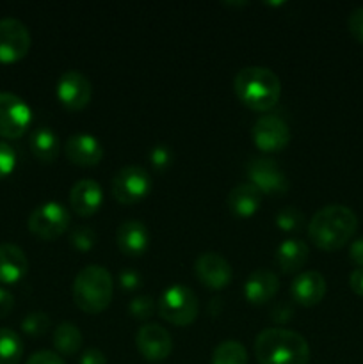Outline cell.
I'll return each mask as SVG.
<instances>
[{"instance_id": "obj_1", "label": "cell", "mask_w": 363, "mask_h": 364, "mask_svg": "<svg viewBox=\"0 0 363 364\" xmlns=\"http://www.w3.org/2000/svg\"><path fill=\"white\" fill-rule=\"evenodd\" d=\"M358 217L344 205H327L315 212L308 226V237L322 251L344 247L356 233Z\"/></svg>"}, {"instance_id": "obj_2", "label": "cell", "mask_w": 363, "mask_h": 364, "mask_svg": "<svg viewBox=\"0 0 363 364\" xmlns=\"http://www.w3.org/2000/svg\"><path fill=\"white\" fill-rule=\"evenodd\" d=\"M258 364H308V341L299 333L283 327L263 329L255 340Z\"/></svg>"}, {"instance_id": "obj_3", "label": "cell", "mask_w": 363, "mask_h": 364, "mask_svg": "<svg viewBox=\"0 0 363 364\" xmlns=\"http://www.w3.org/2000/svg\"><path fill=\"white\" fill-rule=\"evenodd\" d=\"M237 98L256 112H267L281 96V82L273 70L263 66L242 68L233 78Z\"/></svg>"}, {"instance_id": "obj_4", "label": "cell", "mask_w": 363, "mask_h": 364, "mask_svg": "<svg viewBox=\"0 0 363 364\" xmlns=\"http://www.w3.org/2000/svg\"><path fill=\"white\" fill-rule=\"evenodd\" d=\"M114 281L109 270L102 265H88L73 281V301L89 315L102 313L112 301Z\"/></svg>"}, {"instance_id": "obj_5", "label": "cell", "mask_w": 363, "mask_h": 364, "mask_svg": "<svg viewBox=\"0 0 363 364\" xmlns=\"http://www.w3.org/2000/svg\"><path fill=\"white\" fill-rule=\"evenodd\" d=\"M159 315L173 326H191L198 316V297L189 287L171 284L160 295Z\"/></svg>"}, {"instance_id": "obj_6", "label": "cell", "mask_w": 363, "mask_h": 364, "mask_svg": "<svg viewBox=\"0 0 363 364\" xmlns=\"http://www.w3.org/2000/svg\"><path fill=\"white\" fill-rule=\"evenodd\" d=\"M70 213L63 203L46 201L31 212L27 219L28 231L39 240H56L70 228Z\"/></svg>"}, {"instance_id": "obj_7", "label": "cell", "mask_w": 363, "mask_h": 364, "mask_svg": "<svg viewBox=\"0 0 363 364\" xmlns=\"http://www.w3.org/2000/svg\"><path fill=\"white\" fill-rule=\"evenodd\" d=\"M110 192L121 205H134L152 192V176L141 166H125L114 174Z\"/></svg>"}, {"instance_id": "obj_8", "label": "cell", "mask_w": 363, "mask_h": 364, "mask_svg": "<svg viewBox=\"0 0 363 364\" xmlns=\"http://www.w3.org/2000/svg\"><path fill=\"white\" fill-rule=\"evenodd\" d=\"M32 110L23 98L9 91H0V135L18 139L27 132Z\"/></svg>"}, {"instance_id": "obj_9", "label": "cell", "mask_w": 363, "mask_h": 364, "mask_svg": "<svg viewBox=\"0 0 363 364\" xmlns=\"http://www.w3.org/2000/svg\"><path fill=\"white\" fill-rule=\"evenodd\" d=\"M253 141L263 153L281 151L290 142V128L283 117L276 114H263L253 124Z\"/></svg>"}, {"instance_id": "obj_10", "label": "cell", "mask_w": 363, "mask_h": 364, "mask_svg": "<svg viewBox=\"0 0 363 364\" xmlns=\"http://www.w3.org/2000/svg\"><path fill=\"white\" fill-rule=\"evenodd\" d=\"M31 48V32L18 18H0V63L11 64L23 59Z\"/></svg>"}, {"instance_id": "obj_11", "label": "cell", "mask_w": 363, "mask_h": 364, "mask_svg": "<svg viewBox=\"0 0 363 364\" xmlns=\"http://www.w3.org/2000/svg\"><path fill=\"white\" fill-rule=\"evenodd\" d=\"M249 183L262 194H283L288 191V178L280 166L269 156H256L248 162Z\"/></svg>"}, {"instance_id": "obj_12", "label": "cell", "mask_w": 363, "mask_h": 364, "mask_svg": "<svg viewBox=\"0 0 363 364\" xmlns=\"http://www.w3.org/2000/svg\"><path fill=\"white\" fill-rule=\"evenodd\" d=\"M56 95L60 105L68 110H80L91 102V80L78 70H68L59 77Z\"/></svg>"}, {"instance_id": "obj_13", "label": "cell", "mask_w": 363, "mask_h": 364, "mask_svg": "<svg viewBox=\"0 0 363 364\" xmlns=\"http://www.w3.org/2000/svg\"><path fill=\"white\" fill-rule=\"evenodd\" d=\"M135 345H137V350L141 352L142 358L152 363L164 361L173 348L171 334L160 323H144L137 331Z\"/></svg>"}, {"instance_id": "obj_14", "label": "cell", "mask_w": 363, "mask_h": 364, "mask_svg": "<svg viewBox=\"0 0 363 364\" xmlns=\"http://www.w3.org/2000/svg\"><path fill=\"white\" fill-rule=\"evenodd\" d=\"M194 274L199 283L212 290H223L231 281V267L226 258L217 252H203L194 262Z\"/></svg>"}, {"instance_id": "obj_15", "label": "cell", "mask_w": 363, "mask_h": 364, "mask_svg": "<svg viewBox=\"0 0 363 364\" xmlns=\"http://www.w3.org/2000/svg\"><path fill=\"white\" fill-rule=\"evenodd\" d=\"M64 153L68 160L75 166L93 167L102 162L103 146L95 135L91 134H73L64 142Z\"/></svg>"}, {"instance_id": "obj_16", "label": "cell", "mask_w": 363, "mask_h": 364, "mask_svg": "<svg viewBox=\"0 0 363 364\" xmlns=\"http://www.w3.org/2000/svg\"><path fill=\"white\" fill-rule=\"evenodd\" d=\"M116 242L120 251L130 258H139L148 251L149 231L141 220H125L116 231Z\"/></svg>"}, {"instance_id": "obj_17", "label": "cell", "mask_w": 363, "mask_h": 364, "mask_svg": "<svg viewBox=\"0 0 363 364\" xmlns=\"http://www.w3.org/2000/svg\"><path fill=\"white\" fill-rule=\"evenodd\" d=\"M290 295L301 306L319 304L326 295V279L317 270L299 272L290 284Z\"/></svg>"}, {"instance_id": "obj_18", "label": "cell", "mask_w": 363, "mask_h": 364, "mask_svg": "<svg viewBox=\"0 0 363 364\" xmlns=\"http://www.w3.org/2000/svg\"><path fill=\"white\" fill-rule=\"evenodd\" d=\"M103 203V191L98 181L91 178L78 180L70 191V206L80 217H89L100 210Z\"/></svg>"}, {"instance_id": "obj_19", "label": "cell", "mask_w": 363, "mask_h": 364, "mask_svg": "<svg viewBox=\"0 0 363 364\" xmlns=\"http://www.w3.org/2000/svg\"><path fill=\"white\" fill-rule=\"evenodd\" d=\"M280 290V279L267 269H256L244 283V297L251 304H265Z\"/></svg>"}, {"instance_id": "obj_20", "label": "cell", "mask_w": 363, "mask_h": 364, "mask_svg": "<svg viewBox=\"0 0 363 364\" xmlns=\"http://www.w3.org/2000/svg\"><path fill=\"white\" fill-rule=\"evenodd\" d=\"M28 270V259L18 245L4 242L0 244V283L14 284L25 277Z\"/></svg>"}, {"instance_id": "obj_21", "label": "cell", "mask_w": 363, "mask_h": 364, "mask_svg": "<svg viewBox=\"0 0 363 364\" xmlns=\"http://www.w3.org/2000/svg\"><path fill=\"white\" fill-rule=\"evenodd\" d=\"M226 205L235 217L246 219L258 212L260 205H262V192L249 181L238 183L228 194Z\"/></svg>"}, {"instance_id": "obj_22", "label": "cell", "mask_w": 363, "mask_h": 364, "mask_svg": "<svg viewBox=\"0 0 363 364\" xmlns=\"http://www.w3.org/2000/svg\"><path fill=\"white\" fill-rule=\"evenodd\" d=\"M310 249L301 238H287L276 249V263L285 274H294L308 262Z\"/></svg>"}, {"instance_id": "obj_23", "label": "cell", "mask_w": 363, "mask_h": 364, "mask_svg": "<svg viewBox=\"0 0 363 364\" xmlns=\"http://www.w3.org/2000/svg\"><path fill=\"white\" fill-rule=\"evenodd\" d=\"M28 146H31V151L39 162L50 164L57 159L60 149L59 137H57L56 132L50 130L48 127H39L32 132L31 141H28Z\"/></svg>"}, {"instance_id": "obj_24", "label": "cell", "mask_w": 363, "mask_h": 364, "mask_svg": "<svg viewBox=\"0 0 363 364\" xmlns=\"http://www.w3.org/2000/svg\"><path fill=\"white\" fill-rule=\"evenodd\" d=\"M53 347L60 355H75L82 348V333L71 322H60L53 329Z\"/></svg>"}, {"instance_id": "obj_25", "label": "cell", "mask_w": 363, "mask_h": 364, "mask_svg": "<svg viewBox=\"0 0 363 364\" xmlns=\"http://www.w3.org/2000/svg\"><path fill=\"white\" fill-rule=\"evenodd\" d=\"M23 355V343L18 333L0 327V364H18Z\"/></svg>"}, {"instance_id": "obj_26", "label": "cell", "mask_w": 363, "mask_h": 364, "mask_svg": "<svg viewBox=\"0 0 363 364\" xmlns=\"http://www.w3.org/2000/svg\"><path fill=\"white\" fill-rule=\"evenodd\" d=\"M212 364H248V350L235 340L221 341L212 354Z\"/></svg>"}, {"instance_id": "obj_27", "label": "cell", "mask_w": 363, "mask_h": 364, "mask_svg": "<svg viewBox=\"0 0 363 364\" xmlns=\"http://www.w3.org/2000/svg\"><path fill=\"white\" fill-rule=\"evenodd\" d=\"M302 220H305V215L301 210L295 206H285L276 213L274 223L281 231H298L302 226Z\"/></svg>"}, {"instance_id": "obj_28", "label": "cell", "mask_w": 363, "mask_h": 364, "mask_svg": "<svg viewBox=\"0 0 363 364\" xmlns=\"http://www.w3.org/2000/svg\"><path fill=\"white\" fill-rule=\"evenodd\" d=\"M50 318L46 313L43 311H31L23 320H21V329L28 334V336H43L48 331Z\"/></svg>"}, {"instance_id": "obj_29", "label": "cell", "mask_w": 363, "mask_h": 364, "mask_svg": "<svg viewBox=\"0 0 363 364\" xmlns=\"http://www.w3.org/2000/svg\"><path fill=\"white\" fill-rule=\"evenodd\" d=\"M70 242L78 251H91L96 244V233L91 226H77L70 231Z\"/></svg>"}, {"instance_id": "obj_30", "label": "cell", "mask_w": 363, "mask_h": 364, "mask_svg": "<svg viewBox=\"0 0 363 364\" xmlns=\"http://www.w3.org/2000/svg\"><path fill=\"white\" fill-rule=\"evenodd\" d=\"M128 311H130L134 318L148 320L153 315V311H155V302H153L149 295H137L128 304Z\"/></svg>"}, {"instance_id": "obj_31", "label": "cell", "mask_w": 363, "mask_h": 364, "mask_svg": "<svg viewBox=\"0 0 363 364\" xmlns=\"http://www.w3.org/2000/svg\"><path fill=\"white\" fill-rule=\"evenodd\" d=\"M173 162V151H171L169 146L166 144H157L153 146L152 151H149V164L155 171L162 173Z\"/></svg>"}, {"instance_id": "obj_32", "label": "cell", "mask_w": 363, "mask_h": 364, "mask_svg": "<svg viewBox=\"0 0 363 364\" xmlns=\"http://www.w3.org/2000/svg\"><path fill=\"white\" fill-rule=\"evenodd\" d=\"M16 167V151L11 144L0 141V178L9 176Z\"/></svg>"}, {"instance_id": "obj_33", "label": "cell", "mask_w": 363, "mask_h": 364, "mask_svg": "<svg viewBox=\"0 0 363 364\" xmlns=\"http://www.w3.org/2000/svg\"><path fill=\"white\" fill-rule=\"evenodd\" d=\"M347 27L352 38L356 41L363 43V7H356V9L351 11V14L347 18Z\"/></svg>"}, {"instance_id": "obj_34", "label": "cell", "mask_w": 363, "mask_h": 364, "mask_svg": "<svg viewBox=\"0 0 363 364\" xmlns=\"http://www.w3.org/2000/svg\"><path fill=\"white\" fill-rule=\"evenodd\" d=\"M25 364H64V359L57 352L39 350L34 352Z\"/></svg>"}, {"instance_id": "obj_35", "label": "cell", "mask_w": 363, "mask_h": 364, "mask_svg": "<svg viewBox=\"0 0 363 364\" xmlns=\"http://www.w3.org/2000/svg\"><path fill=\"white\" fill-rule=\"evenodd\" d=\"M120 287L123 290H135L141 287V276L134 269H123L120 272Z\"/></svg>"}, {"instance_id": "obj_36", "label": "cell", "mask_w": 363, "mask_h": 364, "mask_svg": "<svg viewBox=\"0 0 363 364\" xmlns=\"http://www.w3.org/2000/svg\"><path fill=\"white\" fill-rule=\"evenodd\" d=\"M78 363L80 364H107V358H105V354L100 350V348L93 347V348H85V350L82 352Z\"/></svg>"}, {"instance_id": "obj_37", "label": "cell", "mask_w": 363, "mask_h": 364, "mask_svg": "<svg viewBox=\"0 0 363 364\" xmlns=\"http://www.w3.org/2000/svg\"><path fill=\"white\" fill-rule=\"evenodd\" d=\"M14 308V297L9 290L0 288V318L9 315Z\"/></svg>"}, {"instance_id": "obj_38", "label": "cell", "mask_w": 363, "mask_h": 364, "mask_svg": "<svg viewBox=\"0 0 363 364\" xmlns=\"http://www.w3.org/2000/svg\"><path fill=\"white\" fill-rule=\"evenodd\" d=\"M349 287L356 295L363 297V269L358 267L356 270H352L351 276H349Z\"/></svg>"}, {"instance_id": "obj_39", "label": "cell", "mask_w": 363, "mask_h": 364, "mask_svg": "<svg viewBox=\"0 0 363 364\" xmlns=\"http://www.w3.org/2000/svg\"><path fill=\"white\" fill-rule=\"evenodd\" d=\"M349 256L359 269H363V238L352 242L351 247H349Z\"/></svg>"}]
</instances>
